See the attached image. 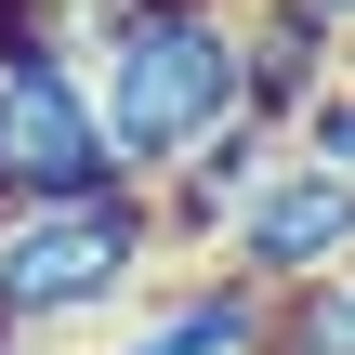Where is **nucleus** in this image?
Here are the masks:
<instances>
[{"label": "nucleus", "instance_id": "1", "mask_svg": "<svg viewBox=\"0 0 355 355\" xmlns=\"http://www.w3.org/2000/svg\"><path fill=\"white\" fill-rule=\"evenodd\" d=\"M92 105H105V158L119 184H171L224 119H250L237 79V0H132L92 40Z\"/></svg>", "mask_w": 355, "mask_h": 355}, {"label": "nucleus", "instance_id": "2", "mask_svg": "<svg viewBox=\"0 0 355 355\" xmlns=\"http://www.w3.org/2000/svg\"><path fill=\"white\" fill-rule=\"evenodd\" d=\"M158 198L105 184V198H53V211H0V329H79L105 303L145 290L158 263Z\"/></svg>", "mask_w": 355, "mask_h": 355}, {"label": "nucleus", "instance_id": "3", "mask_svg": "<svg viewBox=\"0 0 355 355\" xmlns=\"http://www.w3.org/2000/svg\"><path fill=\"white\" fill-rule=\"evenodd\" d=\"M105 105L92 66L53 40H0V211H53V198H105Z\"/></svg>", "mask_w": 355, "mask_h": 355}, {"label": "nucleus", "instance_id": "4", "mask_svg": "<svg viewBox=\"0 0 355 355\" xmlns=\"http://www.w3.org/2000/svg\"><path fill=\"white\" fill-rule=\"evenodd\" d=\"M211 263H224V277H250L263 303H290V290L343 277V263H355V171L290 158V145H277V171L237 198V224L211 237Z\"/></svg>", "mask_w": 355, "mask_h": 355}, {"label": "nucleus", "instance_id": "5", "mask_svg": "<svg viewBox=\"0 0 355 355\" xmlns=\"http://www.w3.org/2000/svg\"><path fill=\"white\" fill-rule=\"evenodd\" d=\"M343 66H355V40L316 0H237V79H250V119H263V132H290Z\"/></svg>", "mask_w": 355, "mask_h": 355}, {"label": "nucleus", "instance_id": "6", "mask_svg": "<svg viewBox=\"0 0 355 355\" xmlns=\"http://www.w3.org/2000/svg\"><path fill=\"white\" fill-rule=\"evenodd\" d=\"M263 329H277V303L250 290V277H184V290H158L132 329H119V355H263Z\"/></svg>", "mask_w": 355, "mask_h": 355}, {"label": "nucleus", "instance_id": "7", "mask_svg": "<svg viewBox=\"0 0 355 355\" xmlns=\"http://www.w3.org/2000/svg\"><path fill=\"white\" fill-rule=\"evenodd\" d=\"M263 171H277V132H263V119H224V132H211V145H198L171 184H158V237H171V250H211Z\"/></svg>", "mask_w": 355, "mask_h": 355}, {"label": "nucleus", "instance_id": "8", "mask_svg": "<svg viewBox=\"0 0 355 355\" xmlns=\"http://www.w3.org/2000/svg\"><path fill=\"white\" fill-rule=\"evenodd\" d=\"M263 355H355V263L316 277V290H290L277 329H263Z\"/></svg>", "mask_w": 355, "mask_h": 355}, {"label": "nucleus", "instance_id": "9", "mask_svg": "<svg viewBox=\"0 0 355 355\" xmlns=\"http://www.w3.org/2000/svg\"><path fill=\"white\" fill-rule=\"evenodd\" d=\"M316 13H329V26H343V40H355V0H316Z\"/></svg>", "mask_w": 355, "mask_h": 355}]
</instances>
